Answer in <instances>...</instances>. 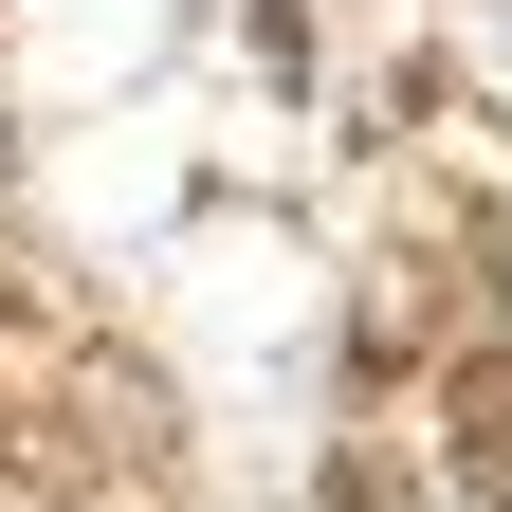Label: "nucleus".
Returning a JSON list of instances; mask_svg holds the SVG:
<instances>
[{
    "mask_svg": "<svg viewBox=\"0 0 512 512\" xmlns=\"http://www.w3.org/2000/svg\"><path fill=\"white\" fill-rule=\"evenodd\" d=\"M0 512H74V439H37L19 403H0Z\"/></svg>",
    "mask_w": 512,
    "mask_h": 512,
    "instance_id": "obj_3",
    "label": "nucleus"
},
{
    "mask_svg": "<svg viewBox=\"0 0 512 512\" xmlns=\"http://www.w3.org/2000/svg\"><path fill=\"white\" fill-rule=\"evenodd\" d=\"M74 458H128V476H183V421H165V366H128V348H74Z\"/></svg>",
    "mask_w": 512,
    "mask_h": 512,
    "instance_id": "obj_1",
    "label": "nucleus"
},
{
    "mask_svg": "<svg viewBox=\"0 0 512 512\" xmlns=\"http://www.w3.org/2000/svg\"><path fill=\"white\" fill-rule=\"evenodd\" d=\"M439 421H458V476H476V512H512V348H476L458 384H439Z\"/></svg>",
    "mask_w": 512,
    "mask_h": 512,
    "instance_id": "obj_2",
    "label": "nucleus"
}]
</instances>
